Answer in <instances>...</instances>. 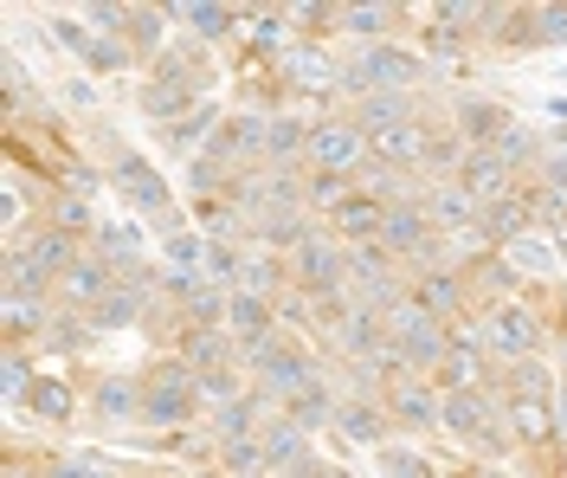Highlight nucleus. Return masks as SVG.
I'll return each mask as SVG.
<instances>
[{
    "instance_id": "bb28decb",
    "label": "nucleus",
    "mask_w": 567,
    "mask_h": 478,
    "mask_svg": "<svg viewBox=\"0 0 567 478\" xmlns=\"http://www.w3.org/2000/svg\"><path fill=\"white\" fill-rule=\"evenodd\" d=\"M168 13L187 20V33H194V39H226L239 20H246L239 7H219V0H187V7H168Z\"/></svg>"
},
{
    "instance_id": "f03ea898",
    "label": "nucleus",
    "mask_w": 567,
    "mask_h": 478,
    "mask_svg": "<svg viewBox=\"0 0 567 478\" xmlns=\"http://www.w3.org/2000/svg\"><path fill=\"white\" fill-rule=\"evenodd\" d=\"M194 414H200V375L181 363V356H168V363H155L142 375V420H148V427L181 434Z\"/></svg>"
},
{
    "instance_id": "13d9d810",
    "label": "nucleus",
    "mask_w": 567,
    "mask_h": 478,
    "mask_svg": "<svg viewBox=\"0 0 567 478\" xmlns=\"http://www.w3.org/2000/svg\"><path fill=\"white\" fill-rule=\"evenodd\" d=\"M136 478H168V472H136Z\"/></svg>"
},
{
    "instance_id": "ddd939ff",
    "label": "nucleus",
    "mask_w": 567,
    "mask_h": 478,
    "mask_svg": "<svg viewBox=\"0 0 567 478\" xmlns=\"http://www.w3.org/2000/svg\"><path fill=\"white\" fill-rule=\"evenodd\" d=\"M20 253L33 258V265L45 272V278H52V285H59V278H65L71 265L84 258V246H78L71 233H59L52 221H39V233H27V240H20Z\"/></svg>"
},
{
    "instance_id": "4468645a",
    "label": "nucleus",
    "mask_w": 567,
    "mask_h": 478,
    "mask_svg": "<svg viewBox=\"0 0 567 478\" xmlns=\"http://www.w3.org/2000/svg\"><path fill=\"white\" fill-rule=\"evenodd\" d=\"M265 136H271V116H226L219 123V136L207 143V155L213 162H258L265 155Z\"/></svg>"
},
{
    "instance_id": "a878e982",
    "label": "nucleus",
    "mask_w": 567,
    "mask_h": 478,
    "mask_svg": "<svg viewBox=\"0 0 567 478\" xmlns=\"http://www.w3.org/2000/svg\"><path fill=\"white\" fill-rule=\"evenodd\" d=\"M406 7H393V0H368V7H342V33L361 39V45H381L393 39V20H400Z\"/></svg>"
},
{
    "instance_id": "1a4fd4ad",
    "label": "nucleus",
    "mask_w": 567,
    "mask_h": 478,
    "mask_svg": "<svg viewBox=\"0 0 567 478\" xmlns=\"http://www.w3.org/2000/svg\"><path fill=\"white\" fill-rule=\"evenodd\" d=\"M226 336L239 343V356L278 343V304L271 297H251V292H233V304H226Z\"/></svg>"
},
{
    "instance_id": "4be33fe9",
    "label": "nucleus",
    "mask_w": 567,
    "mask_h": 478,
    "mask_svg": "<svg viewBox=\"0 0 567 478\" xmlns=\"http://www.w3.org/2000/svg\"><path fill=\"white\" fill-rule=\"evenodd\" d=\"M336 349L354 356V363H374V356L388 349V317H374V311H361V304H354V317L336 330Z\"/></svg>"
},
{
    "instance_id": "f257e3e1",
    "label": "nucleus",
    "mask_w": 567,
    "mask_h": 478,
    "mask_svg": "<svg viewBox=\"0 0 567 478\" xmlns=\"http://www.w3.org/2000/svg\"><path fill=\"white\" fill-rule=\"evenodd\" d=\"M420 78H425V52L400 45V39H381V45H361L354 52V65L342 72V91L361 104L368 91H413Z\"/></svg>"
},
{
    "instance_id": "412c9836",
    "label": "nucleus",
    "mask_w": 567,
    "mask_h": 478,
    "mask_svg": "<svg viewBox=\"0 0 567 478\" xmlns=\"http://www.w3.org/2000/svg\"><path fill=\"white\" fill-rule=\"evenodd\" d=\"M425 214H432V226H439V233H458V226L484 221V201H471L458 182H439L432 194H425Z\"/></svg>"
},
{
    "instance_id": "6ab92c4d",
    "label": "nucleus",
    "mask_w": 567,
    "mask_h": 478,
    "mask_svg": "<svg viewBox=\"0 0 567 478\" xmlns=\"http://www.w3.org/2000/svg\"><path fill=\"white\" fill-rule=\"evenodd\" d=\"M529 214H535V187H523V194H503V201H491L477 226L491 233L496 246H516V240H529Z\"/></svg>"
},
{
    "instance_id": "72a5a7b5",
    "label": "nucleus",
    "mask_w": 567,
    "mask_h": 478,
    "mask_svg": "<svg viewBox=\"0 0 567 478\" xmlns=\"http://www.w3.org/2000/svg\"><path fill=\"white\" fill-rule=\"evenodd\" d=\"M45 292H59V285H52L20 246H7V285H0V297H45Z\"/></svg>"
},
{
    "instance_id": "39448f33",
    "label": "nucleus",
    "mask_w": 567,
    "mask_h": 478,
    "mask_svg": "<svg viewBox=\"0 0 567 478\" xmlns=\"http://www.w3.org/2000/svg\"><path fill=\"white\" fill-rule=\"evenodd\" d=\"M349 278H354V265H349V246H342L336 233H317L310 246L290 253V285L303 297H336Z\"/></svg>"
},
{
    "instance_id": "c85d7f7f",
    "label": "nucleus",
    "mask_w": 567,
    "mask_h": 478,
    "mask_svg": "<svg viewBox=\"0 0 567 478\" xmlns=\"http://www.w3.org/2000/svg\"><path fill=\"white\" fill-rule=\"evenodd\" d=\"M354 123L374 136V130H393V123H413V98L406 91H368L361 104H354Z\"/></svg>"
},
{
    "instance_id": "ea45409f",
    "label": "nucleus",
    "mask_w": 567,
    "mask_h": 478,
    "mask_svg": "<svg viewBox=\"0 0 567 478\" xmlns=\"http://www.w3.org/2000/svg\"><path fill=\"white\" fill-rule=\"evenodd\" d=\"M142 304H148L142 292L116 285V297H104V304L91 311V330H116V324H136V317H142Z\"/></svg>"
},
{
    "instance_id": "5701e85b",
    "label": "nucleus",
    "mask_w": 567,
    "mask_h": 478,
    "mask_svg": "<svg viewBox=\"0 0 567 478\" xmlns=\"http://www.w3.org/2000/svg\"><path fill=\"white\" fill-rule=\"evenodd\" d=\"M503 130H516V116L503 111V104H477V98H464V104H458V136L471 149L503 143Z\"/></svg>"
},
{
    "instance_id": "9d476101",
    "label": "nucleus",
    "mask_w": 567,
    "mask_h": 478,
    "mask_svg": "<svg viewBox=\"0 0 567 478\" xmlns=\"http://www.w3.org/2000/svg\"><path fill=\"white\" fill-rule=\"evenodd\" d=\"M439 427H445V434H458V440L503 446V440H491V434H496V414H491V395H484V388H458V395H445V407H439Z\"/></svg>"
},
{
    "instance_id": "20e7f679",
    "label": "nucleus",
    "mask_w": 567,
    "mask_h": 478,
    "mask_svg": "<svg viewBox=\"0 0 567 478\" xmlns=\"http://www.w3.org/2000/svg\"><path fill=\"white\" fill-rule=\"evenodd\" d=\"M239 363L251 368V382H258L271 401H290V395H303L310 382H322L317 363H310V349H303V343H290V336L265 343V349H251V356H239Z\"/></svg>"
},
{
    "instance_id": "e433bc0d",
    "label": "nucleus",
    "mask_w": 567,
    "mask_h": 478,
    "mask_svg": "<svg viewBox=\"0 0 567 478\" xmlns=\"http://www.w3.org/2000/svg\"><path fill=\"white\" fill-rule=\"evenodd\" d=\"M97 253H104L116 272H136V265H148V258H142V233H136V226H104V233H97Z\"/></svg>"
},
{
    "instance_id": "9b49d317",
    "label": "nucleus",
    "mask_w": 567,
    "mask_h": 478,
    "mask_svg": "<svg viewBox=\"0 0 567 478\" xmlns=\"http://www.w3.org/2000/svg\"><path fill=\"white\" fill-rule=\"evenodd\" d=\"M381 407H388L400 427H420V434H432V427H439V407H445V395H439L432 382H413V375H406V382H393V388H388V401H381Z\"/></svg>"
},
{
    "instance_id": "0eeeda50",
    "label": "nucleus",
    "mask_w": 567,
    "mask_h": 478,
    "mask_svg": "<svg viewBox=\"0 0 567 478\" xmlns=\"http://www.w3.org/2000/svg\"><path fill=\"white\" fill-rule=\"evenodd\" d=\"M484 343H491V363H529L535 349H542V324H535L529 304H496L491 317H484Z\"/></svg>"
},
{
    "instance_id": "a19ab883",
    "label": "nucleus",
    "mask_w": 567,
    "mask_h": 478,
    "mask_svg": "<svg viewBox=\"0 0 567 478\" xmlns=\"http://www.w3.org/2000/svg\"><path fill=\"white\" fill-rule=\"evenodd\" d=\"M39 375H33V356L27 349H7V363H0V395L7 401H33Z\"/></svg>"
},
{
    "instance_id": "864d4df0",
    "label": "nucleus",
    "mask_w": 567,
    "mask_h": 478,
    "mask_svg": "<svg viewBox=\"0 0 567 478\" xmlns=\"http://www.w3.org/2000/svg\"><path fill=\"white\" fill-rule=\"evenodd\" d=\"M84 324H91V317H78V311H71V317H59V324H52V336H45V349H78V343H84Z\"/></svg>"
},
{
    "instance_id": "4d7b16f0",
    "label": "nucleus",
    "mask_w": 567,
    "mask_h": 478,
    "mask_svg": "<svg viewBox=\"0 0 567 478\" xmlns=\"http://www.w3.org/2000/svg\"><path fill=\"white\" fill-rule=\"evenodd\" d=\"M278 478H329V466H322L317 452H303V459H290V466H284Z\"/></svg>"
},
{
    "instance_id": "7ed1b4c3",
    "label": "nucleus",
    "mask_w": 567,
    "mask_h": 478,
    "mask_svg": "<svg viewBox=\"0 0 567 478\" xmlns=\"http://www.w3.org/2000/svg\"><path fill=\"white\" fill-rule=\"evenodd\" d=\"M388 343H393V356L406 363V375H420V368L445 363V349H452V324H439L425 304L400 297V304H393V317H388Z\"/></svg>"
},
{
    "instance_id": "5fc2aeb1",
    "label": "nucleus",
    "mask_w": 567,
    "mask_h": 478,
    "mask_svg": "<svg viewBox=\"0 0 567 478\" xmlns=\"http://www.w3.org/2000/svg\"><path fill=\"white\" fill-rule=\"evenodd\" d=\"M219 182H226V175H219L213 155H194V162H187V187H194V194H213Z\"/></svg>"
},
{
    "instance_id": "3c124183",
    "label": "nucleus",
    "mask_w": 567,
    "mask_h": 478,
    "mask_svg": "<svg viewBox=\"0 0 567 478\" xmlns=\"http://www.w3.org/2000/svg\"><path fill=\"white\" fill-rule=\"evenodd\" d=\"M503 388H509V395H548V368L535 363H509V382H503Z\"/></svg>"
},
{
    "instance_id": "8fccbe9b",
    "label": "nucleus",
    "mask_w": 567,
    "mask_h": 478,
    "mask_svg": "<svg viewBox=\"0 0 567 478\" xmlns=\"http://www.w3.org/2000/svg\"><path fill=\"white\" fill-rule=\"evenodd\" d=\"M529 33H535V45L567 39V7H529Z\"/></svg>"
},
{
    "instance_id": "aec40b11",
    "label": "nucleus",
    "mask_w": 567,
    "mask_h": 478,
    "mask_svg": "<svg viewBox=\"0 0 567 478\" xmlns=\"http://www.w3.org/2000/svg\"><path fill=\"white\" fill-rule=\"evenodd\" d=\"M175 356L194 368V375H213V368H233L239 343H233L226 330H194V324H187V330H181V349H175Z\"/></svg>"
},
{
    "instance_id": "2eb2a0df",
    "label": "nucleus",
    "mask_w": 567,
    "mask_h": 478,
    "mask_svg": "<svg viewBox=\"0 0 567 478\" xmlns=\"http://www.w3.org/2000/svg\"><path fill=\"white\" fill-rule=\"evenodd\" d=\"M413 304H425L439 324H458V311H464V278L452 272V265H425L420 278H413Z\"/></svg>"
},
{
    "instance_id": "423d86ee",
    "label": "nucleus",
    "mask_w": 567,
    "mask_h": 478,
    "mask_svg": "<svg viewBox=\"0 0 567 478\" xmlns=\"http://www.w3.org/2000/svg\"><path fill=\"white\" fill-rule=\"evenodd\" d=\"M374 149H368V130L354 123V116H317V130H310V169L317 175H354L361 162H368Z\"/></svg>"
},
{
    "instance_id": "dca6fc26",
    "label": "nucleus",
    "mask_w": 567,
    "mask_h": 478,
    "mask_svg": "<svg viewBox=\"0 0 567 478\" xmlns=\"http://www.w3.org/2000/svg\"><path fill=\"white\" fill-rule=\"evenodd\" d=\"M329 221H336V240H342V246H368V240H381V226H388V201H381L374 187H361L349 207L329 214Z\"/></svg>"
},
{
    "instance_id": "603ef678",
    "label": "nucleus",
    "mask_w": 567,
    "mask_h": 478,
    "mask_svg": "<svg viewBox=\"0 0 567 478\" xmlns=\"http://www.w3.org/2000/svg\"><path fill=\"white\" fill-rule=\"evenodd\" d=\"M381 466H388V478H432V466L406 446H381Z\"/></svg>"
},
{
    "instance_id": "c756f323",
    "label": "nucleus",
    "mask_w": 567,
    "mask_h": 478,
    "mask_svg": "<svg viewBox=\"0 0 567 478\" xmlns=\"http://www.w3.org/2000/svg\"><path fill=\"white\" fill-rule=\"evenodd\" d=\"M310 130H317V123H303V116H271V136H265V162H278V169L303 162V155H310Z\"/></svg>"
},
{
    "instance_id": "a18cd8bd",
    "label": "nucleus",
    "mask_w": 567,
    "mask_h": 478,
    "mask_svg": "<svg viewBox=\"0 0 567 478\" xmlns=\"http://www.w3.org/2000/svg\"><path fill=\"white\" fill-rule=\"evenodd\" d=\"M0 226H7V246H20V226H27V187H20V175H7V187H0Z\"/></svg>"
},
{
    "instance_id": "052dcab7",
    "label": "nucleus",
    "mask_w": 567,
    "mask_h": 478,
    "mask_svg": "<svg viewBox=\"0 0 567 478\" xmlns=\"http://www.w3.org/2000/svg\"><path fill=\"white\" fill-rule=\"evenodd\" d=\"M258 478H265V472H258Z\"/></svg>"
},
{
    "instance_id": "bf43d9fd",
    "label": "nucleus",
    "mask_w": 567,
    "mask_h": 478,
    "mask_svg": "<svg viewBox=\"0 0 567 478\" xmlns=\"http://www.w3.org/2000/svg\"><path fill=\"white\" fill-rule=\"evenodd\" d=\"M329 478H354V472H329Z\"/></svg>"
},
{
    "instance_id": "c03bdc74",
    "label": "nucleus",
    "mask_w": 567,
    "mask_h": 478,
    "mask_svg": "<svg viewBox=\"0 0 567 478\" xmlns=\"http://www.w3.org/2000/svg\"><path fill=\"white\" fill-rule=\"evenodd\" d=\"M168 33V7H130V39H136L142 52H155Z\"/></svg>"
},
{
    "instance_id": "de8ad7c7",
    "label": "nucleus",
    "mask_w": 567,
    "mask_h": 478,
    "mask_svg": "<svg viewBox=\"0 0 567 478\" xmlns=\"http://www.w3.org/2000/svg\"><path fill=\"white\" fill-rule=\"evenodd\" d=\"M45 478H116V472H110L97 452H65V459L45 466Z\"/></svg>"
},
{
    "instance_id": "6e6552de",
    "label": "nucleus",
    "mask_w": 567,
    "mask_h": 478,
    "mask_svg": "<svg viewBox=\"0 0 567 478\" xmlns=\"http://www.w3.org/2000/svg\"><path fill=\"white\" fill-rule=\"evenodd\" d=\"M116 285H123V272H116L104 253H84V258L65 272V278H59V297H65L78 317H91L104 297H116Z\"/></svg>"
},
{
    "instance_id": "cd10ccee",
    "label": "nucleus",
    "mask_w": 567,
    "mask_h": 478,
    "mask_svg": "<svg viewBox=\"0 0 567 478\" xmlns=\"http://www.w3.org/2000/svg\"><path fill=\"white\" fill-rule=\"evenodd\" d=\"M310 240H317V226H310V207L258 221V246H265V253H297V246H310Z\"/></svg>"
},
{
    "instance_id": "79ce46f5",
    "label": "nucleus",
    "mask_w": 567,
    "mask_h": 478,
    "mask_svg": "<svg viewBox=\"0 0 567 478\" xmlns=\"http://www.w3.org/2000/svg\"><path fill=\"white\" fill-rule=\"evenodd\" d=\"M284 272H290V265H284L278 253H251V265H246V285H239V292H251V297H271L284 285Z\"/></svg>"
},
{
    "instance_id": "7c9ffc66",
    "label": "nucleus",
    "mask_w": 567,
    "mask_h": 478,
    "mask_svg": "<svg viewBox=\"0 0 567 478\" xmlns=\"http://www.w3.org/2000/svg\"><path fill=\"white\" fill-rule=\"evenodd\" d=\"M0 304H7V349H20L27 336H52L45 297H0Z\"/></svg>"
},
{
    "instance_id": "f3484780",
    "label": "nucleus",
    "mask_w": 567,
    "mask_h": 478,
    "mask_svg": "<svg viewBox=\"0 0 567 478\" xmlns=\"http://www.w3.org/2000/svg\"><path fill=\"white\" fill-rule=\"evenodd\" d=\"M503 427H509V440L523 446H542L561 420H555V401L548 395H509V407H503Z\"/></svg>"
},
{
    "instance_id": "49530a36",
    "label": "nucleus",
    "mask_w": 567,
    "mask_h": 478,
    "mask_svg": "<svg viewBox=\"0 0 567 478\" xmlns=\"http://www.w3.org/2000/svg\"><path fill=\"white\" fill-rule=\"evenodd\" d=\"M33 414H39V420H71V388H65V382H52V375H39Z\"/></svg>"
},
{
    "instance_id": "09e8293b",
    "label": "nucleus",
    "mask_w": 567,
    "mask_h": 478,
    "mask_svg": "<svg viewBox=\"0 0 567 478\" xmlns=\"http://www.w3.org/2000/svg\"><path fill=\"white\" fill-rule=\"evenodd\" d=\"M239 395H246V382H239V368H213V375H200V401L226 407V401H239Z\"/></svg>"
},
{
    "instance_id": "37998d69",
    "label": "nucleus",
    "mask_w": 567,
    "mask_h": 478,
    "mask_svg": "<svg viewBox=\"0 0 567 478\" xmlns=\"http://www.w3.org/2000/svg\"><path fill=\"white\" fill-rule=\"evenodd\" d=\"M290 84H310V91H329V84H336V91H342V78H329V59H322L317 45H303V52L290 59Z\"/></svg>"
},
{
    "instance_id": "2f4dec72",
    "label": "nucleus",
    "mask_w": 567,
    "mask_h": 478,
    "mask_svg": "<svg viewBox=\"0 0 567 478\" xmlns=\"http://www.w3.org/2000/svg\"><path fill=\"white\" fill-rule=\"evenodd\" d=\"M246 265H251L246 246H233V240H219V233L207 240V278L219 292H239V285H246Z\"/></svg>"
},
{
    "instance_id": "4c0bfd02",
    "label": "nucleus",
    "mask_w": 567,
    "mask_h": 478,
    "mask_svg": "<svg viewBox=\"0 0 567 478\" xmlns=\"http://www.w3.org/2000/svg\"><path fill=\"white\" fill-rule=\"evenodd\" d=\"M354 194H361V187H354V175H310V182H303V201H310V207H322V214H342Z\"/></svg>"
},
{
    "instance_id": "c9c22d12",
    "label": "nucleus",
    "mask_w": 567,
    "mask_h": 478,
    "mask_svg": "<svg viewBox=\"0 0 567 478\" xmlns=\"http://www.w3.org/2000/svg\"><path fill=\"white\" fill-rule=\"evenodd\" d=\"M52 226H59V233H71L78 246H84L91 233H104V226H97V207H91L84 194H59V201H52Z\"/></svg>"
},
{
    "instance_id": "58836bf2",
    "label": "nucleus",
    "mask_w": 567,
    "mask_h": 478,
    "mask_svg": "<svg viewBox=\"0 0 567 478\" xmlns=\"http://www.w3.org/2000/svg\"><path fill=\"white\" fill-rule=\"evenodd\" d=\"M219 478H258L265 472V446L258 440H219Z\"/></svg>"
},
{
    "instance_id": "f8f14e48",
    "label": "nucleus",
    "mask_w": 567,
    "mask_h": 478,
    "mask_svg": "<svg viewBox=\"0 0 567 478\" xmlns=\"http://www.w3.org/2000/svg\"><path fill=\"white\" fill-rule=\"evenodd\" d=\"M509 175H516V169H509L496 149H471V155L458 162V187L471 194V201H484V207L509 194Z\"/></svg>"
},
{
    "instance_id": "473e14b6",
    "label": "nucleus",
    "mask_w": 567,
    "mask_h": 478,
    "mask_svg": "<svg viewBox=\"0 0 567 478\" xmlns=\"http://www.w3.org/2000/svg\"><path fill=\"white\" fill-rule=\"evenodd\" d=\"M284 414H290V420H297L303 434L329 427V420H336V395H329V382H310L303 395H290V401H284Z\"/></svg>"
},
{
    "instance_id": "b1692460",
    "label": "nucleus",
    "mask_w": 567,
    "mask_h": 478,
    "mask_svg": "<svg viewBox=\"0 0 567 478\" xmlns=\"http://www.w3.org/2000/svg\"><path fill=\"white\" fill-rule=\"evenodd\" d=\"M116 187H123L136 207H148V214H168V182H162L142 155H123V162H116Z\"/></svg>"
},
{
    "instance_id": "393cba45",
    "label": "nucleus",
    "mask_w": 567,
    "mask_h": 478,
    "mask_svg": "<svg viewBox=\"0 0 567 478\" xmlns=\"http://www.w3.org/2000/svg\"><path fill=\"white\" fill-rule=\"evenodd\" d=\"M258 446H265V472H284L290 459H303V452H310V434H303L290 414H278V420H265Z\"/></svg>"
},
{
    "instance_id": "6e6d98bb",
    "label": "nucleus",
    "mask_w": 567,
    "mask_h": 478,
    "mask_svg": "<svg viewBox=\"0 0 567 478\" xmlns=\"http://www.w3.org/2000/svg\"><path fill=\"white\" fill-rule=\"evenodd\" d=\"M425 52H432V59H464L458 33H452V27H432V20H425Z\"/></svg>"
},
{
    "instance_id": "f704fd0d",
    "label": "nucleus",
    "mask_w": 567,
    "mask_h": 478,
    "mask_svg": "<svg viewBox=\"0 0 567 478\" xmlns=\"http://www.w3.org/2000/svg\"><path fill=\"white\" fill-rule=\"evenodd\" d=\"M97 414L104 420H142V382H123V375L97 382Z\"/></svg>"
},
{
    "instance_id": "a211bd4d",
    "label": "nucleus",
    "mask_w": 567,
    "mask_h": 478,
    "mask_svg": "<svg viewBox=\"0 0 567 478\" xmlns=\"http://www.w3.org/2000/svg\"><path fill=\"white\" fill-rule=\"evenodd\" d=\"M336 440L349 446H381V434H388V407H374L368 395H354V401H336Z\"/></svg>"
}]
</instances>
